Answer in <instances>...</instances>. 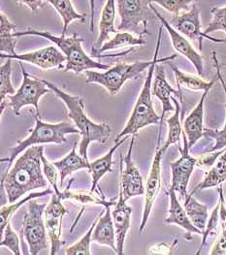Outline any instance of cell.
I'll use <instances>...</instances> for the list:
<instances>
[{
  "instance_id": "cell-1",
  "label": "cell",
  "mask_w": 226,
  "mask_h": 255,
  "mask_svg": "<svg viewBox=\"0 0 226 255\" xmlns=\"http://www.w3.org/2000/svg\"><path fill=\"white\" fill-rule=\"evenodd\" d=\"M44 146L35 145L25 149L14 166L4 174L1 187L5 190L8 204L19 200L24 194L41 188H48V180L42 171Z\"/></svg>"
},
{
  "instance_id": "cell-2",
  "label": "cell",
  "mask_w": 226,
  "mask_h": 255,
  "mask_svg": "<svg viewBox=\"0 0 226 255\" xmlns=\"http://www.w3.org/2000/svg\"><path fill=\"white\" fill-rule=\"evenodd\" d=\"M43 83L56 94L68 110V117L73 121L76 128L79 129L82 140L79 145L80 154L89 161L88 149L93 142L105 144L111 135V128L107 123L95 124L88 118L85 113L84 99L80 95H72L58 89L53 83L41 79Z\"/></svg>"
},
{
  "instance_id": "cell-3",
  "label": "cell",
  "mask_w": 226,
  "mask_h": 255,
  "mask_svg": "<svg viewBox=\"0 0 226 255\" xmlns=\"http://www.w3.org/2000/svg\"><path fill=\"white\" fill-rule=\"evenodd\" d=\"M162 29L163 25L159 27L158 30V36H157V42H156V47H155V52L153 55V63L150 66L148 69V75L146 78V81L144 83V87L142 91L139 94V97L137 98V101L135 103V106L133 108L130 118L125 125V128L122 129V131L116 136L114 143L122 139L123 137L127 135H133L136 134L139 130L142 128L149 127L151 125H160L163 122L161 121V117H159L153 107L152 99H151V88H152V80L154 77V69L155 65L157 63L161 62H169L174 60L178 55L176 54L174 55L163 57L158 59V53H159V48L161 44V36H162Z\"/></svg>"
},
{
  "instance_id": "cell-4",
  "label": "cell",
  "mask_w": 226,
  "mask_h": 255,
  "mask_svg": "<svg viewBox=\"0 0 226 255\" xmlns=\"http://www.w3.org/2000/svg\"><path fill=\"white\" fill-rule=\"evenodd\" d=\"M27 35L43 37L55 43L60 49L62 54L66 56L65 72H74L76 74L86 72L88 70H108L111 68L109 64H104L95 61L92 56L87 55L82 47L84 39L74 33L72 36H56L50 31H41L33 28H27L24 31L15 32L14 36L21 37Z\"/></svg>"
},
{
  "instance_id": "cell-5",
  "label": "cell",
  "mask_w": 226,
  "mask_h": 255,
  "mask_svg": "<svg viewBox=\"0 0 226 255\" xmlns=\"http://www.w3.org/2000/svg\"><path fill=\"white\" fill-rule=\"evenodd\" d=\"M35 127L30 130V135L22 141H19L18 145L13 147L9 159H3L2 161H9L8 167L5 171L7 173L13 166L14 159L19 153L29 146L41 144H57L61 145L67 142L65 135L67 134H80L79 129L72 126L70 123L61 122L57 124H48L41 121L40 117L35 116Z\"/></svg>"
},
{
  "instance_id": "cell-6",
  "label": "cell",
  "mask_w": 226,
  "mask_h": 255,
  "mask_svg": "<svg viewBox=\"0 0 226 255\" xmlns=\"http://www.w3.org/2000/svg\"><path fill=\"white\" fill-rule=\"evenodd\" d=\"M153 63V58L149 61H136L133 63L117 62L105 72L88 70L86 82L88 84H97L103 87L111 94L115 95L126 81L140 77L145 70L149 69Z\"/></svg>"
},
{
  "instance_id": "cell-7",
  "label": "cell",
  "mask_w": 226,
  "mask_h": 255,
  "mask_svg": "<svg viewBox=\"0 0 226 255\" xmlns=\"http://www.w3.org/2000/svg\"><path fill=\"white\" fill-rule=\"evenodd\" d=\"M47 204H40L38 201H28L27 212L22 219L21 234L28 246L29 254L38 255L49 250L47 239V228L44 220V213Z\"/></svg>"
},
{
  "instance_id": "cell-8",
  "label": "cell",
  "mask_w": 226,
  "mask_h": 255,
  "mask_svg": "<svg viewBox=\"0 0 226 255\" xmlns=\"http://www.w3.org/2000/svg\"><path fill=\"white\" fill-rule=\"evenodd\" d=\"M151 0H116L117 12L120 22L118 31L134 32L139 37L149 35L148 22L152 17Z\"/></svg>"
},
{
  "instance_id": "cell-9",
  "label": "cell",
  "mask_w": 226,
  "mask_h": 255,
  "mask_svg": "<svg viewBox=\"0 0 226 255\" xmlns=\"http://www.w3.org/2000/svg\"><path fill=\"white\" fill-rule=\"evenodd\" d=\"M19 66L22 73V83L15 94L7 96L9 100L8 106L12 108L14 115L19 117L20 111L24 106L31 105L36 110L37 117H40L39 100L43 95L52 91L43 83L41 79L27 73L21 62L19 63Z\"/></svg>"
},
{
  "instance_id": "cell-10",
  "label": "cell",
  "mask_w": 226,
  "mask_h": 255,
  "mask_svg": "<svg viewBox=\"0 0 226 255\" xmlns=\"http://www.w3.org/2000/svg\"><path fill=\"white\" fill-rule=\"evenodd\" d=\"M161 129L162 125H159L158 128V134H157V144L155 153L151 162L150 173L148 175V179L145 186V202H144V208H143V216L142 221L139 228V233L142 234L149 218L151 216V210L153 207V204L156 200L160 188H161V161L162 157L167 149H165L163 146H160V136H161Z\"/></svg>"
},
{
  "instance_id": "cell-11",
  "label": "cell",
  "mask_w": 226,
  "mask_h": 255,
  "mask_svg": "<svg viewBox=\"0 0 226 255\" xmlns=\"http://www.w3.org/2000/svg\"><path fill=\"white\" fill-rule=\"evenodd\" d=\"M183 139H184V147L182 148L179 144V150L181 152L180 158L171 162L170 168L172 173V182L171 186L180 200L185 201L189 196L188 186H189L190 177L193 173L194 167H196L197 158L191 156L189 154V141L186 133L183 131Z\"/></svg>"
},
{
  "instance_id": "cell-12",
  "label": "cell",
  "mask_w": 226,
  "mask_h": 255,
  "mask_svg": "<svg viewBox=\"0 0 226 255\" xmlns=\"http://www.w3.org/2000/svg\"><path fill=\"white\" fill-rule=\"evenodd\" d=\"M135 139L136 134H133L126 155L123 157L122 155L120 156V159L123 161L124 164V169H122V166L120 165L119 193H121L125 201L130 200L133 197L145 194V185L143 178L140 174V171L132 160V150L135 144Z\"/></svg>"
},
{
  "instance_id": "cell-13",
  "label": "cell",
  "mask_w": 226,
  "mask_h": 255,
  "mask_svg": "<svg viewBox=\"0 0 226 255\" xmlns=\"http://www.w3.org/2000/svg\"><path fill=\"white\" fill-rule=\"evenodd\" d=\"M170 24L180 33L184 34L192 41H198L199 50H202V42L208 39L217 44H226V39L210 36L204 31H201L200 10L195 4H192L189 12L175 15L170 20Z\"/></svg>"
},
{
  "instance_id": "cell-14",
  "label": "cell",
  "mask_w": 226,
  "mask_h": 255,
  "mask_svg": "<svg viewBox=\"0 0 226 255\" xmlns=\"http://www.w3.org/2000/svg\"><path fill=\"white\" fill-rule=\"evenodd\" d=\"M61 200L62 199L59 196L54 193L52 195L51 202L47 205L44 213L45 225L52 244V249L50 252L51 255H57L58 251L64 244L60 238L62 232V219L67 214V210L62 205Z\"/></svg>"
},
{
  "instance_id": "cell-15",
  "label": "cell",
  "mask_w": 226,
  "mask_h": 255,
  "mask_svg": "<svg viewBox=\"0 0 226 255\" xmlns=\"http://www.w3.org/2000/svg\"><path fill=\"white\" fill-rule=\"evenodd\" d=\"M0 56L1 58H11L19 61H24L35 65L43 70H49L53 68L64 70V63L66 62V56L54 46H49L47 48H42L37 51L25 53L22 55L1 54Z\"/></svg>"
},
{
  "instance_id": "cell-16",
  "label": "cell",
  "mask_w": 226,
  "mask_h": 255,
  "mask_svg": "<svg viewBox=\"0 0 226 255\" xmlns=\"http://www.w3.org/2000/svg\"><path fill=\"white\" fill-rule=\"evenodd\" d=\"M151 9L155 15V17L160 20L161 24L166 28L168 34H169L172 45L174 49L185 57H187L189 61L193 64L195 67L197 74L199 76H202L204 73V62H203V56L197 53L195 49L192 47V45L189 43V40L185 36H183L179 31H177L171 24L169 21L166 20L163 16L159 14V12L153 7L152 3L151 4Z\"/></svg>"
},
{
  "instance_id": "cell-17",
  "label": "cell",
  "mask_w": 226,
  "mask_h": 255,
  "mask_svg": "<svg viewBox=\"0 0 226 255\" xmlns=\"http://www.w3.org/2000/svg\"><path fill=\"white\" fill-rule=\"evenodd\" d=\"M131 207L126 204V201L123 199L121 193H119L118 199L113 205L112 210L117 250L116 255H122L124 254V243L131 225Z\"/></svg>"
},
{
  "instance_id": "cell-18",
  "label": "cell",
  "mask_w": 226,
  "mask_h": 255,
  "mask_svg": "<svg viewBox=\"0 0 226 255\" xmlns=\"http://www.w3.org/2000/svg\"><path fill=\"white\" fill-rule=\"evenodd\" d=\"M169 195L170 206L168 210V217L165 219L164 222L166 224H176L183 228L186 231L185 239L189 242L192 240V235L197 234L203 236V231L198 229L189 219V216L184 208V205L180 202V199L176 191L170 187L168 191Z\"/></svg>"
},
{
  "instance_id": "cell-19",
  "label": "cell",
  "mask_w": 226,
  "mask_h": 255,
  "mask_svg": "<svg viewBox=\"0 0 226 255\" xmlns=\"http://www.w3.org/2000/svg\"><path fill=\"white\" fill-rule=\"evenodd\" d=\"M115 204V202H111L108 205L104 206V211L101 212L99 219L95 225L92 240L98 245L109 247L114 254H117L116 250V241H115V231L113 226V218L111 207Z\"/></svg>"
},
{
  "instance_id": "cell-20",
  "label": "cell",
  "mask_w": 226,
  "mask_h": 255,
  "mask_svg": "<svg viewBox=\"0 0 226 255\" xmlns=\"http://www.w3.org/2000/svg\"><path fill=\"white\" fill-rule=\"evenodd\" d=\"M211 89L204 91L198 104L184 122L183 129L189 141V149L204 136V104Z\"/></svg>"
},
{
  "instance_id": "cell-21",
  "label": "cell",
  "mask_w": 226,
  "mask_h": 255,
  "mask_svg": "<svg viewBox=\"0 0 226 255\" xmlns=\"http://www.w3.org/2000/svg\"><path fill=\"white\" fill-rule=\"evenodd\" d=\"M151 92L154 96H156L161 104H162V114H161V121L163 122V118L167 112L175 111V107L172 105V94H175L180 97L181 102H183V94L181 91L174 90L169 85L165 77V70L164 67L160 64L155 65L154 69V79Z\"/></svg>"
},
{
  "instance_id": "cell-22",
  "label": "cell",
  "mask_w": 226,
  "mask_h": 255,
  "mask_svg": "<svg viewBox=\"0 0 226 255\" xmlns=\"http://www.w3.org/2000/svg\"><path fill=\"white\" fill-rule=\"evenodd\" d=\"M115 2L116 0H107L102 12L101 17L99 20L98 30L99 35L92 48L91 56L97 57L98 52L107 40H110V34H115L118 31L114 28V19H115Z\"/></svg>"
},
{
  "instance_id": "cell-23",
  "label": "cell",
  "mask_w": 226,
  "mask_h": 255,
  "mask_svg": "<svg viewBox=\"0 0 226 255\" xmlns=\"http://www.w3.org/2000/svg\"><path fill=\"white\" fill-rule=\"evenodd\" d=\"M127 139H128V135L123 137L119 141L115 142L114 146L111 147V149L105 155H103L102 157L96 159L94 162L91 163V168H90V172H91V175H92V188H91V191L95 192V189L98 186V182L105 174L113 172L112 166L113 164V152L115 151V149L118 146L122 145Z\"/></svg>"
},
{
  "instance_id": "cell-24",
  "label": "cell",
  "mask_w": 226,
  "mask_h": 255,
  "mask_svg": "<svg viewBox=\"0 0 226 255\" xmlns=\"http://www.w3.org/2000/svg\"><path fill=\"white\" fill-rule=\"evenodd\" d=\"M76 146L77 144H74L71 151L64 156L62 159L57 160L55 162H52L53 164L57 167L60 178V187H62L63 182L65 179L72 175L74 172L81 170V169H89L91 168V162L87 161L81 154L79 155L76 152Z\"/></svg>"
},
{
  "instance_id": "cell-25",
  "label": "cell",
  "mask_w": 226,
  "mask_h": 255,
  "mask_svg": "<svg viewBox=\"0 0 226 255\" xmlns=\"http://www.w3.org/2000/svg\"><path fill=\"white\" fill-rule=\"evenodd\" d=\"M225 182H226V148L215 164L208 170L203 181L196 185L190 194L193 195L199 190L220 186Z\"/></svg>"
},
{
  "instance_id": "cell-26",
  "label": "cell",
  "mask_w": 226,
  "mask_h": 255,
  "mask_svg": "<svg viewBox=\"0 0 226 255\" xmlns=\"http://www.w3.org/2000/svg\"><path fill=\"white\" fill-rule=\"evenodd\" d=\"M17 25L13 23L8 17L0 13V52L6 55H16L17 39L14 36Z\"/></svg>"
},
{
  "instance_id": "cell-27",
  "label": "cell",
  "mask_w": 226,
  "mask_h": 255,
  "mask_svg": "<svg viewBox=\"0 0 226 255\" xmlns=\"http://www.w3.org/2000/svg\"><path fill=\"white\" fill-rule=\"evenodd\" d=\"M170 66L173 70V72L175 74V78H176V84L178 86V91H181V89H187L190 91H206L208 89H212V87L214 86L215 82L218 80L214 79L211 82H205L204 80H202L200 77L198 76H194L191 74L185 73L183 71H181L177 66L171 64L170 62Z\"/></svg>"
},
{
  "instance_id": "cell-28",
  "label": "cell",
  "mask_w": 226,
  "mask_h": 255,
  "mask_svg": "<svg viewBox=\"0 0 226 255\" xmlns=\"http://www.w3.org/2000/svg\"><path fill=\"white\" fill-rule=\"evenodd\" d=\"M212 55H213L214 65H215V68H216V71H217V78L221 82V85H222V87L224 89V91H225L226 96V82H225V79H224V76L222 74L221 65H220L219 60H218L217 53L215 51H213ZM204 136L211 137V138H213L215 140L214 146H212L210 149L206 150V152H209V151H217V150H221V149L226 148V121L225 127H224L223 129H221V130H214V129L204 128Z\"/></svg>"
},
{
  "instance_id": "cell-29",
  "label": "cell",
  "mask_w": 226,
  "mask_h": 255,
  "mask_svg": "<svg viewBox=\"0 0 226 255\" xmlns=\"http://www.w3.org/2000/svg\"><path fill=\"white\" fill-rule=\"evenodd\" d=\"M50 3L58 13V15L62 18L63 28L61 32V36H66V32L68 30L69 24L74 20H80L84 22L86 20V15L79 14L74 8L71 0H46Z\"/></svg>"
},
{
  "instance_id": "cell-30",
  "label": "cell",
  "mask_w": 226,
  "mask_h": 255,
  "mask_svg": "<svg viewBox=\"0 0 226 255\" xmlns=\"http://www.w3.org/2000/svg\"><path fill=\"white\" fill-rule=\"evenodd\" d=\"M183 205L191 222L204 233L209 219L207 206L198 202L191 194H189Z\"/></svg>"
},
{
  "instance_id": "cell-31",
  "label": "cell",
  "mask_w": 226,
  "mask_h": 255,
  "mask_svg": "<svg viewBox=\"0 0 226 255\" xmlns=\"http://www.w3.org/2000/svg\"><path fill=\"white\" fill-rule=\"evenodd\" d=\"M146 44V40L143 37H134L129 32L122 31L114 34L113 38L108 40L103 44L101 49L98 52L96 58H100L101 55L107 51L116 50L123 47H134V46H143Z\"/></svg>"
},
{
  "instance_id": "cell-32",
  "label": "cell",
  "mask_w": 226,
  "mask_h": 255,
  "mask_svg": "<svg viewBox=\"0 0 226 255\" xmlns=\"http://www.w3.org/2000/svg\"><path fill=\"white\" fill-rule=\"evenodd\" d=\"M171 99L175 105V111L173 116H171L166 121L168 126V134L165 144L163 146L165 149H168V147L172 145L179 144L181 141V135L183 134L184 131L183 126L181 124V105L174 96H172Z\"/></svg>"
},
{
  "instance_id": "cell-33",
  "label": "cell",
  "mask_w": 226,
  "mask_h": 255,
  "mask_svg": "<svg viewBox=\"0 0 226 255\" xmlns=\"http://www.w3.org/2000/svg\"><path fill=\"white\" fill-rule=\"evenodd\" d=\"M55 193V190L52 189L51 187L46 188L44 191H40V192H35V193H31L28 196H26L25 198H23L22 200L19 201L18 203H12L9 204L7 206H1V210H0V215H1V219H0V225H1V236L3 235L5 228L7 226V224L10 222L11 219L13 218V216L16 214V212L18 211V209L20 208L24 203L28 202V201L32 200V199H36L42 196H46V195H53Z\"/></svg>"
},
{
  "instance_id": "cell-34",
  "label": "cell",
  "mask_w": 226,
  "mask_h": 255,
  "mask_svg": "<svg viewBox=\"0 0 226 255\" xmlns=\"http://www.w3.org/2000/svg\"><path fill=\"white\" fill-rule=\"evenodd\" d=\"M12 60L7 58L6 62L0 66V105H1V115L6 108V98L8 95H13L16 93V90L11 81L12 75Z\"/></svg>"
},
{
  "instance_id": "cell-35",
  "label": "cell",
  "mask_w": 226,
  "mask_h": 255,
  "mask_svg": "<svg viewBox=\"0 0 226 255\" xmlns=\"http://www.w3.org/2000/svg\"><path fill=\"white\" fill-rule=\"evenodd\" d=\"M61 199H70L73 200L76 203H79L85 208L88 205H101V206H106L111 202L105 201L104 199H101L97 196V194H95L93 191H71V190H65L62 192Z\"/></svg>"
},
{
  "instance_id": "cell-36",
  "label": "cell",
  "mask_w": 226,
  "mask_h": 255,
  "mask_svg": "<svg viewBox=\"0 0 226 255\" xmlns=\"http://www.w3.org/2000/svg\"><path fill=\"white\" fill-rule=\"evenodd\" d=\"M222 228V224H221V215H220V203H218V205L216 206V208L214 209L210 219H208L207 225H206V229L203 233V239H202V243L196 253V255H200L202 249L206 246L207 244L208 239L210 237H216L220 235V229Z\"/></svg>"
},
{
  "instance_id": "cell-37",
  "label": "cell",
  "mask_w": 226,
  "mask_h": 255,
  "mask_svg": "<svg viewBox=\"0 0 226 255\" xmlns=\"http://www.w3.org/2000/svg\"><path fill=\"white\" fill-rule=\"evenodd\" d=\"M100 217V215H99ZM99 217L95 219L94 224L89 229V231L85 234V236L79 240L76 244L72 245L71 247L67 248L65 251V255H91V244L93 242V232L95 229V225L99 219Z\"/></svg>"
},
{
  "instance_id": "cell-38",
  "label": "cell",
  "mask_w": 226,
  "mask_h": 255,
  "mask_svg": "<svg viewBox=\"0 0 226 255\" xmlns=\"http://www.w3.org/2000/svg\"><path fill=\"white\" fill-rule=\"evenodd\" d=\"M211 14L213 18L204 32L208 35L212 32L220 30L226 32V6L221 8L214 7L211 10Z\"/></svg>"
},
{
  "instance_id": "cell-39",
  "label": "cell",
  "mask_w": 226,
  "mask_h": 255,
  "mask_svg": "<svg viewBox=\"0 0 226 255\" xmlns=\"http://www.w3.org/2000/svg\"><path fill=\"white\" fill-rule=\"evenodd\" d=\"M2 240L0 242L1 247L7 248L14 255H20V246H19V238L18 234L13 230L11 226V222H9L5 228L3 235L1 236Z\"/></svg>"
},
{
  "instance_id": "cell-40",
  "label": "cell",
  "mask_w": 226,
  "mask_h": 255,
  "mask_svg": "<svg viewBox=\"0 0 226 255\" xmlns=\"http://www.w3.org/2000/svg\"><path fill=\"white\" fill-rule=\"evenodd\" d=\"M172 14L179 15L181 11L188 10L189 6L197 0H151Z\"/></svg>"
},
{
  "instance_id": "cell-41",
  "label": "cell",
  "mask_w": 226,
  "mask_h": 255,
  "mask_svg": "<svg viewBox=\"0 0 226 255\" xmlns=\"http://www.w3.org/2000/svg\"><path fill=\"white\" fill-rule=\"evenodd\" d=\"M42 164H43V172L44 175L46 177V179L48 180V182L51 183L53 189L55 190V193L57 194V196H59L61 198L62 192L59 190L58 186H57V182H58V170L57 167L53 163L49 162L46 157L44 156V154L42 155Z\"/></svg>"
},
{
  "instance_id": "cell-42",
  "label": "cell",
  "mask_w": 226,
  "mask_h": 255,
  "mask_svg": "<svg viewBox=\"0 0 226 255\" xmlns=\"http://www.w3.org/2000/svg\"><path fill=\"white\" fill-rule=\"evenodd\" d=\"M225 150H226V148L221 149V150H217V151H209V152H206L205 154L200 155L196 160V167L202 168V169L208 171L213 165L215 164L217 159L220 157V155Z\"/></svg>"
},
{
  "instance_id": "cell-43",
  "label": "cell",
  "mask_w": 226,
  "mask_h": 255,
  "mask_svg": "<svg viewBox=\"0 0 226 255\" xmlns=\"http://www.w3.org/2000/svg\"><path fill=\"white\" fill-rule=\"evenodd\" d=\"M211 255H226V227L222 229V233L218 236L217 241L215 242Z\"/></svg>"
},
{
  "instance_id": "cell-44",
  "label": "cell",
  "mask_w": 226,
  "mask_h": 255,
  "mask_svg": "<svg viewBox=\"0 0 226 255\" xmlns=\"http://www.w3.org/2000/svg\"><path fill=\"white\" fill-rule=\"evenodd\" d=\"M177 244H178V240H175L172 245L158 244L155 247L151 248L149 254H151V255H172Z\"/></svg>"
},
{
  "instance_id": "cell-45",
  "label": "cell",
  "mask_w": 226,
  "mask_h": 255,
  "mask_svg": "<svg viewBox=\"0 0 226 255\" xmlns=\"http://www.w3.org/2000/svg\"><path fill=\"white\" fill-rule=\"evenodd\" d=\"M16 2L27 6L32 12H36L45 6L44 0H16Z\"/></svg>"
},
{
  "instance_id": "cell-46",
  "label": "cell",
  "mask_w": 226,
  "mask_h": 255,
  "mask_svg": "<svg viewBox=\"0 0 226 255\" xmlns=\"http://www.w3.org/2000/svg\"><path fill=\"white\" fill-rule=\"evenodd\" d=\"M90 7H91V12H92L90 30H91V32H94V30H95V0H90Z\"/></svg>"
},
{
  "instance_id": "cell-47",
  "label": "cell",
  "mask_w": 226,
  "mask_h": 255,
  "mask_svg": "<svg viewBox=\"0 0 226 255\" xmlns=\"http://www.w3.org/2000/svg\"></svg>"
}]
</instances>
